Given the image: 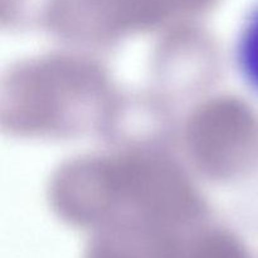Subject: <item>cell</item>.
<instances>
[{
	"label": "cell",
	"mask_w": 258,
	"mask_h": 258,
	"mask_svg": "<svg viewBox=\"0 0 258 258\" xmlns=\"http://www.w3.org/2000/svg\"><path fill=\"white\" fill-rule=\"evenodd\" d=\"M233 57L244 85L258 96V4L244 18L239 28Z\"/></svg>",
	"instance_id": "6da1fadb"
}]
</instances>
